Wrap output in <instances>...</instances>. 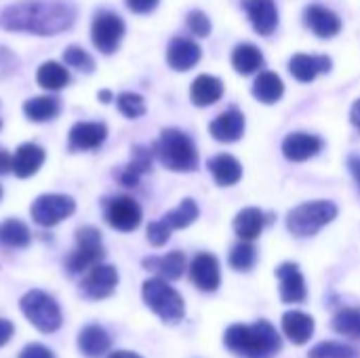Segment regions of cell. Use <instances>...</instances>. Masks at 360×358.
I'll list each match as a JSON object with an SVG mask.
<instances>
[{
	"mask_svg": "<svg viewBox=\"0 0 360 358\" xmlns=\"http://www.w3.org/2000/svg\"><path fill=\"white\" fill-rule=\"evenodd\" d=\"M348 169H350V173H352V177H354V181H356L360 190V156L354 154V156L348 158Z\"/></svg>",
	"mask_w": 360,
	"mask_h": 358,
	"instance_id": "obj_46",
	"label": "cell"
},
{
	"mask_svg": "<svg viewBox=\"0 0 360 358\" xmlns=\"http://www.w3.org/2000/svg\"><path fill=\"white\" fill-rule=\"evenodd\" d=\"M224 344L238 357L270 358L281 350V335L268 321H257L253 325H232L224 333Z\"/></svg>",
	"mask_w": 360,
	"mask_h": 358,
	"instance_id": "obj_2",
	"label": "cell"
},
{
	"mask_svg": "<svg viewBox=\"0 0 360 358\" xmlns=\"http://www.w3.org/2000/svg\"><path fill=\"white\" fill-rule=\"evenodd\" d=\"M196 217H198V205H196L192 198H186V200L179 203L177 209L169 211V213L162 217V222H165L171 230H184V228L192 226V224L196 222Z\"/></svg>",
	"mask_w": 360,
	"mask_h": 358,
	"instance_id": "obj_34",
	"label": "cell"
},
{
	"mask_svg": "<svg viewBox=\"0 0 360 358\" xmlns=\"http://www.w3.org/2000/svg\"><path fill=\"white\" fill-rule=\"evenodd\" d=\"M171 228L162 222V219H158V222H152L150 226H148V241H150V245H154V247H162V245H167V241L171 238Z\"/></svg>",
	"mask_w": 360,
	"mask_h": 358,
	"instance_id": "obj_41",
	"label": "cell"
},
{
	"mask_svg": "<svg viewBox=\"0 0 360 358\" xmlns=\"http://www.w3.org/2000/svg\"><path fill=\"white\" fill-rule=\"evenodd\" d=\"M257 262V249L251 241H240L230 251V266L238 272H249Z\"/></svg>",
	"mask_w": 360,
	"mask_h": 358,
	"instance_id": "obj_35",
	"label": "cell"
},
{
	"mask_svg": "<svg viewBox=\"0 0 360 358\" xmlns=\"http://www.w3.org/2000/svg\"><path fill=\"white\" fill-rule=\"evenodd\" d=\"M323 150V141L310 133H289L283 141V154L291 162H304Z\"/></svg>",
	"mask_w": 360,
	"mask_h": 358,
	"instance_id": "obj_19",
	"label": "cell"
},
{
	"mask_svg": "<svg viewBox=\"0 0 360 358\" xmlns=\"http://www.w3.org/2000/svg\"><path fill=\"white\" fill-rule=\"evenodd\" d=\"M131 154H133V156H131V162H129L124 169H120V173H118V181H120L124 188H135L137 181H139V177L152 169L154 150H148V148H143V146H135Z\"/></svg>",
	"mask_w": 360,
	"mask_h": 358,
	"instance_id": "obj_25",
	"label": "cell"
},
{
	"mask_svg": "<svg viewBox=\"0 0 360 358\" xmlns=\"http://www.w3.org/2000/svg\"><path fill=\"white\" fill-rule=\"evenodd\" d=\"M188 27L192 30L194 36H200V38L211 34V21L202 11H190L188 13Z\"/></svg>",
	"mask_w": 360,
	"mask_h": 358,
	"instance_id": "obj_40",
	"label": "cell"
},
{
	"mask_svg": "<svg viewBox=\"0 0 360 358\" xmlns=\"http://www.w3.org/2000/svg\"><path fill=\"white\" fill-rule=\"evenodd\" d=\"M152 150H154V156L162 162V167L171 171L190 173V171H196L198 167L196 146L179 129H165Z\"/></svg>",
	"mask_w": 360,
	"mask_h": 358,
	"instance_id": "obj_3",
	"label": "cell"
},
{
	"mask_svg": "<svg viewBox=\"0 0 360 358\" xmlns=\"http://www.w3.org/2000/svg\"><path fill=\"white\" fill-rule=\"evenodd\" d=\"M304 23L319 36V38H333L342 32V19L327 6L310 4L304 11Z\"/></svg>",
	"mask_w": 360,
	"mask_h": 358,
	"instance_id": "obj_16",
	"label": "cell"
},
{
	"mask_svg": "<svg viewBox=\"0 0 360 358\" xmlns=\"http://www.w3.org/2000/svg\"><path fill=\"white\" fill-rule=\"evenodd\" d=\"M283 93H285V84L281 76L274 72H262L253 82V97L266 106L276 103L283 97Z\"/></svg>",
	"mask_w": 360,
	"mask_h": 358,
	"instance_id": "obj_30",
	"label": "cell"
},
{
	"mask_svg": "<svg viewBox=\"0 0 360 358\" xmlns=\"http://www.w3.org/2000/svg\"><path fill=\"white\" fill-rule=\"evenodd\" d=\"M331 65H333V61L327 55H306V53H297L289 61V72L300 82H312L319 74L329 72Z\"/></svg>",
	"mask_w": 360,
	"mask_h": 358,
	"instance_id": "obj_17",
	"label": "cell"
},
{
	"mask_svg": "<svg viewBox=\"0 0 360 358\" xmlns=\"http://www.w3.org/2000/svg\"><path fill=\"white\" fill-rule=\"evenodd\" d=\"M13 323H8V321H4V319H0V348L13 338Z\"/></svg>",
	"mask_w": 360,
	"mask_h": 358,
	"instance_id": "obj_45",
	"label": "cell"
},
{
	"mask_svg": "<svg viewBox=\"0 0 360 358\" xmlns=\"http://www.w3.org/2000/svg\"><path fill=\"white\" fill-rule=\"evenodd\" d=\"M105 257V249L101 243V232L93 226H84L76 230V247L65 260V268L70 274H80L101 264Z\"/></svg>",
	"mask_w": 360,
	"mask_h": 358,
	"instance_id": "obj_7",
	"label": "cell"
},
{
	"mask_svg": "<svg viewBox=\"0 0 360 358\" xmlns=\"http://www.w3.org/2000/svg\"><path fill=\"white\" fill-rule=\"evenodd\" d=\"M17 65H19V61H17L15 53H11L8 49L0 46V80H4L11 74H15Z\"/></svg>",
	"mask_w": 360,
	"mask_h": 358,
	"instance_id": "obj_42",
	"label": "cell"
},
{
	"mask_svg": "<svg viewBox=\"0 0 360 358\" xmlns=\"http://www.w3.org/2000/svg\"><path fill=\"white\" fill-rule=\"evenodd\" d=\"M59 112H61V101L53 95L32 97L23 103V114L32 122H49V120L57 118Z\"/></svg>",
	"mask_w": 360,
	"mask_h": 358,
	"instance_id": "obj_29",
	"label": "cell"
},
{
	"mask_svg": "<svg viewBox=\"0 0 360 358\" xmlns=\"http://www.w3.org/2000/svg\"><path fill=\"white\" fill-rule=\"evenodd\" d=\"M36 82L46 91H59L70 82V72L59 61H44L36 72Z\"/></svg>",
	"mask_w": 360,
	"mask_h": 358,
	"instance_id": "obj_32",
	"label": "cell"
},
{
	"mask_svg": "<svg viewBox=\"0 0 360 358\" xmlns=\"http://www.w3.org/2000/svg\"><path fill=\"white\" fill-rule=\"evenodd\" d=\"M19 358H55V357H53V352H51L46 346H42V344H27V346L23 348V352L19 354Z\"/></svg>",
	"mask_w": 360,
	"mask_h": 358,
	"instance_id": "obj_44",
	"label": "cell"
},
{
	"mask_svg": "<svg viewBox=\"0 0 360 358\" xmlns=\"http://www.w3.org/2000/svg\"><path fill=\"white\" fill-rule=\"evenodd\" d=\"M262 63H264V55L251 42H243L232 51V65L243 76H249V74L257 72L262 68Z\"/></svg>",
	"mask_w": 360,
	"mask_h": 358,
	"instance_id": "obj_31",
	"label": "cell"
},
{
	"mask_svg": "<svg viewBox=\"0 0 360 358\" xmlns=\"http://www.w3.org/2000/svg\"><path fill=\"white\" fill-rule=\"evenodd\" d=\"M207 169L211 171L213 179L217 186L221 188H230V186H236L243 177V167L240 162L230 156V154H217L213 156L209 162H207Z\"/></svg>",
	"mask_w": 360,
	"mask_h": 358,
	"instance_id": "obj_22",
	"label": "cell"
},
{
	"mask_svg": "<svg viewBox=\"0 0 360 358\" xmlns=\"http://www.w3.org/2000/svg\"><path fill=\"white\" fill-rule=\"evenodd\" d=\"M19 308L21 312L25 314V319L42 333H55L63 319H61V310H59V304L44 291H27L21 302H19Z\"/></svg>",
	"mask_w": 360,
	"mask_h": 358,
	"instance_id": "obj_6",
	"label": "cell"
},
{
	"mask_svg": "<svg viewBox=\"0 0 360 358\" xmlns=\"http://www.w3.org/2000/svg\"><path fill=\"white\" fill-rule=\"evenodd\" d=\"M245 11L259 36H270L278 25V11L274 0H245Z\"/></svg>",
	"mask_w": 360,
	"mask_h": 358,
	"instance_id": "obj_20",
	"label": "cell"
},
{
	"mask_svg": "<svg viewBox=\"0 0 360 358\" xmlns=\"http://www.w3.org/2000/svg\"><path fill=\"white\" fill-rule=\"evenodd\" d=\"M118 112L127 118H139L146 114V99L137 93H120L116 97Z\"/></svg>",
	"mask_w": 360,
	"mask_h": 358,
	"instance_id": "obj_39",
	"label": "cell"
},
{
	"mask_svg": "<svg viewBox=\"0 0 360 358\" xmlns=\"http://www.w3.org/2000/svg\"><path fill=\"white\" fill-rule=\"evenodd\" d=\"M283 331L285 335L297 344V346H304L306 342H310L312 333H314V319L302 310H291V312H285L283 317Z\"/></svg>",
	"mask_w": 360,
	"mask_h": 358,
	"instance_id": "obj_26",
	"label": "cell"
},
{
	"mask_svg": "<svg viewBox=\"0 0 360 358\" xmlns=\"http://www.w3.org/2000/svg\"><path fill=\"white\" fill-rule=\"evenodd\" d=\"M97 97H99V99H101L103 103H110V101L114 99L112 91H108V89H105V91H99V95H97Z\"/></svg>",
	"mask_w": 360,
	"mask_h": 358,
	"instance_id": "obj_49",
	"label": "cell"
},
{
	"mask_svg": "<svg viewBox=\"0 0 360 358\" xmlns=\"http://www.w3.org/2000/svg\"><path fill=\"white\" fill-rule=\"evenodd\" d=\"M160 0H127V6L131 13H137V15H148L152 13L156 6H158Z\"/></svg>",
	"mask_w": 360,
	"mask_h": 358,
	"instance_id": "obj_43",
	"label": "cell"
},
{
	"mask_svg": "<svg viewBox=\"0 0 360 358\" xmlns=\"http://www.w3.org/2000/svg\"><path fill=\"white\" fill-rule=\"evenodd\" d=\"M112 346L110 335L105 333L103 327L99 325H86L80 335H78V348L84 357L89 358H99L103 357Z\"/></svg>",
	"mask_w": 360,
	"mask_h": 358,
	"instance_id": "obj_27",
	"label": "cell"
},
{
	"mask_svg": "<svg viewBox=\"0 0 360 358\" xmlns=\"http://www.w3.org/2000/svg\"><path fill=\"white\" fill-rule=\"evenodd\" d=\"M122 38H124L122 17L112 11H99L91 23V40L95 49L103 55H112L118 51Z\"/></svg>",
	"mask_w": 360,
	"mask_h": 358,
	"instance_id": "obj_8",
	"label": "cell"
},
{
	"mask_svg": "<svg viewBox=\"0 0 360 358\" xmlns=\"http://www.w3.org/2000/svg\"><path fill=\"white\" fill-rule=\"evenodd\" d=\"M333 329L346 338H360V310L359 308H344L333 319Z\"/></svg>",
	"mask_w": 360,
	"mask_h": 358,
	"instance_id": "obj_36",
	"label": "cell"
},
{
	"mask_svg": "<svg viewBox=\"0 0 360 358\" xmlns=\"http://www.w3.org/2000/svg\"><path fill=\"white\" fill-rule=\"evenodd\" d=\"M200 46L192 40V38H184L177 36L169 42L167 49V63L175 70V72H188L192 70L198 61H200Z\"/></svg>",
	"mask_w": 360,
	"mask_h": 358,
	"instance_id": "obj_15",
	"label": "cell"
},
{
	"mask_svg": "<svg viewBox=\"0 0 360 358\" xmlns=\"http://www.w3.org/2000/svg\"><path fill=\"white\" fill-rule=\"evenodd\" d=\"M266 226V215L257 207H247L234 217V232L240 241H255Z\"/></svg>",
	"mask_w": 360,
	"mask_h": 358,
	"instance_id": "obj_28",
	"label": "cell"
},
{
	"mask_svg": "<svg viewBox=\"0 0 360 358\" xmlns=\"http://www.w3.org/2000/svg\"><path fill=\"white\" fill-rule=\"evenodd\" d=\"M350 120H352V124H354V127L360 131V99H356V101H354V106H352Z\"/></svg>",
	"mask_w": 360,
	"mask_h": 358,
	"instance_id": "obj_48",
	"label": "cell"
},
{
	"mask_svg": "<svg viewBox=\"0 0 360 358\" xmlns=\"http://www.w3.org/2000/svg\"><path fill=\"white\" fill-rule=\"evenodd\" d=\"M310 358H359L356 350L340 342H321L310 350Z\"/></svg>",
	"mask_w": 360,
	"mask_h": 358,
	"instance_id": "obj_37",
	"label": "cell"
},
{
	"mask_svg": "<svg viewBox=\"0 0 360 358\" xmlns=\"http://www.w3.org/2000/svg\"><path fill=\"white\" fill-rule=\"evenodd\" d=\"M74 211H76V203L68 194H42L30 207L32 219L42 228L57 226L59 222L68 219Z\"/></svg>",
	"mask_w": 360,
	"mask_h": 358,
	"instance_id": "obj_9",
	"label": "cell"
},
{
	"mask_svg": "<svg viewBox=\"0 0 360 358\" xmlns=\"http://www.w3.org/2000/svg\"><path fill=\"white\" fill-rule=\"evenodd\" d=\"M63 61H65L68 68H74V70L84 72V74H91L95 70L93 57L82 46H76V44H72V46H68L63 51Z\"/></svg>",
	"mask_w": 360,
	"mask_h": 358,
	"instance_id": "obj_38",
	"label": "cell"
},
{
	"mask_svg": "<svg viewBox=\"0 0 360 358\" xmlns=\"http://www.w3.org/2000/svg\"><path fill=\"white\" fill-rule=\"evenodd\" d=\"M105 137H108V127L103 122H76L70 129L68 148L70 152L95 150L105 141Z\"/></svg>",
	"mask_w": 360,
	"mask_h": 358,
	"instance_id": "obj_14",
	"label": "cell"
},
{
	"mask_svg": "<svg viewBox=\"0 0 360 358\" xmlns=\"http://www.w3.org/2000/svg\"><path fill=\"white\" fill-rule=\"evenodd\" d=\"M76 8L65 0H21L0 13V27L6 32H27L53 36L72 27Z\"/></svg>",
	"mask_w": 360,
	"mask_h": 358,
	"instance_id": "obj_1",
	"label": "cell"
},
{
	"mask_svg": "<svg viewBox=\"0 0 360 358\" xmlns=\"http://www.w3.org/2000/svg\"><path fill=\"white\" fill-rule=\"evenodd\" d=\"M108 358H141L139 354H135V352H112Z\"/></svg>",
	"mask_w": 360,
	"mask_h": 358,
	"instance_id": "obj_50",
	"label": "cell"
},
{
	"mask_svg": "<svg viewBox=\"0 0 360 358\" xmlns=\"http://www.w3.org/2000/svg\"><path fill=\"white\" fill-rule=\"evenodd\" d=\"M211 135L221 141V143H234L243 137L245 133V116L240 110L230 108L226 112H221L211 124H209Z\"/></svg>",
	"mask_w": 360,
	"mask_h": 358,
	"instance_id": "obj_18",
	"label": "cell"
},
{
	"mask_svg": "<svg viewBox=\"0 0 360 358\" xmlns=\"http://www.w3.org/2000/svg\"><path fill=\"white\" fill-rule=\"evenodd\" d=\"M141 298L146 306L165 323L175 325L184 319L186 314V304L184 298L165 281V279H150L141 287Z\"/></svg>",
	"mask_w": 360,
	"mask_h": 358,
	"instance_id": "obj_5",
	"label": "cell"
},
{
	"mask_svg": "<svg viewBox=\"0 0 360 358\" xmlns=\"http://www.w3.org/2000/svg\"><path fill=\"white\" fill-rule=\"evenodd\" d=\"M0 198H2V186H0Z\"/></svg>",
	"mask_w": 360,
	"mask_h": 358,
	"instance_id": "obj_51",
	"label": "cell"
},
{
	"mask_svg": "<svg viewBox=\"0 0 360 358\" xmlns=\"http://www.w3.org/2000/svg\"><path fill=\"white\" fill-rule=\"evenodd\" d=\"M338 217V207L331 200H310L291 209L287 215V228L293 236H314Z\"/></svg>",
	"mask_w": 360,
	"mask_h": 358,
	"instance_id": "obj_4",
	"label": "cell"
},
{
	"mask_svg": "<svg viewBox=\"0 0 360 358\" xmlns=\"http://www.w3.org/2000/svg\"><path fill=\"white\" fill-rule=\"evenodd\" d=\"M105 222L118 232H133L141 224V207L131 196H114L103 205Z\"/></svg>",
	"mask_w": 360,
	"mask_h": 358,
	"instance_id": "obj_10",
	"label": "cell"
},
{
	"mask_svg": "<svg viewBox=\"0 0 360 358\" xmlns=\"http://www.w3.org/2000/svg\"><path fill=\"white\" fill-rule=\"evenodd\" d=\"M0 127H2V122H0Z\"/></svg>",
	"mask_w": 360,
	"mask_h": 358,
	"instance_id": "obj_52",
	"label": "cell"
},
{
	"mask_svg": "<svg viewBox=\"0 0 360 358\" xmlns=\"http://www.w3.org/2000/svg\"><path fill=\"white\" fill-rule=\"evenodd\" d=\"M44 150L36 143H21L15 154H13V167L11 173H15L21 179H27L32 175H36L40 171V167L44 165Z\"/></svg>",
	"mask_w": 360,
	"mask_h": 358,
	"instance_id": "obj_21",
	"label": "cell"
},
{
	"mask_svg": "<svg viewBox=\"0 0 360 358\" xmlns=\"http://www.w3.org/2000/svg\"><path fill=\"white\" fill-rule=\"evenodd\" d=\"M221 95H224V82L211 74H200L192 82V89H190V99L198 108H207V106L217 103L221 99Z\"/></svg>",
	"mask_w": 360,
	"mask_h": 358,
	"instance_id": "obj_24",
	"label": "cell"
},
{
	"mask_svg": "<svg viewBox=\"0 0 360 358\" xmlns=\"http://www.w3.org/2000/svg\"><path fill=\"white\" fill-rule=\"evenodd\" d=\"M276 276L281 281V300L285 304H302L306 300L308 289H306V281L297 264L285 262L283 266H278Z\"/></svg>",
	"mask_w": 360,
	"mask_h": 358,
	"instance_id": "obj_13",
	"label": "cell"
},
{
	"mask_svg": "<svg viewBox=\"0 0 360 358\" xmlns=\"http://www.w3.org/2000/svg\"><path fill=\"white\" fill-rule=\"evenodd\" d=\"M143 268L154 272L158 279L165 281H177L186 270V255L181 251H171L162 257H146Z\"/></svg>",
	"mask_w": 360,
	"mask_h": 358,
	"instance_id": "obj_23",
	"label": "cell"
},
{
	"mask_svg": "<svg viewBox=\"0 0 360 358\" xmlns=\"http://www.w3.org/2000/svg\"><path fill=\"white\" fill-rule=\"evenodd\" d=\"M11 167H13V156L6 150H0V175L11 173Z\"/></svg>",
	"mask_w": 360,
	"mask_h": 358,
	"instance_id": "obj_47",
	"label": "cell"
},
{
	"mask_svg": "<svg viewBox=\"0 0 360 358\" xmlns=\"http://www.w3.org/2000/svg\"><path fill=\"white\" fill-rule=\"evenodd\" d=\"M116 285H118L116 268L108 266V264H97L82 279L80 289H82L84 298H89V300H105L114 293Z\"/></svg>",
	"mask_w": 360,
	"mask_h": 358,
	"instance_id": "obj_11",
	"label": "cell"
},
{
	"mask_svg": "<svg viewBox=\"0 0 360 358\" xmlns=\"http://www.w3.org/2000/svg\"><path fill=\"white\" fill-rule=\"evenodd\" d=\"M190 279L205 293L217 291V287L221 283L217 257L213 253H198L190 264Z\"/></svg>",
	"mask_w": 360,
	"mask_h": 358,
	"instance_id": "obj_12",
	"label": "cell"
},
{
	"mask_svg": "<svg viewBox=\"0 0 360 358\" xmlns=\"http://www.w3.org/2000/svg\"><path fill=\"white\" fill-rule=\"evenodd\" d=\"M30 230L21 219H6L0 224V243L6 247L23 249L30 245Z\"/></svg>",
	"mask_w": 360,
	"mask_h": 358,
	"instance_id": "obj_33",
	"label": "cell"
}]
</instances>
